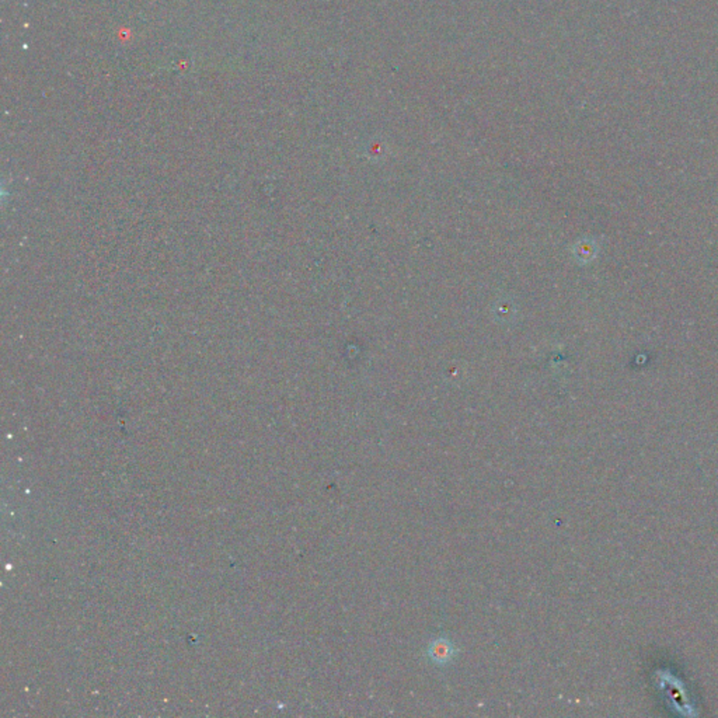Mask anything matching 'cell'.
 <instances>
[{"label":"cell","mask_w":718,"mask_h":718,"mask_svg":"<svg viewBox=\"0 0 718 718\" xmlns=\"http://www.w3.org/2000/svg\"><path fill=\"white\" fill-rule=\"evenodd\" d=\"M431 654L434 655V658H435L436 661H445V660H448L449 655H451V648H449V645H448L447 642L439 641V642H436V644L434 645Z\"/></svg>","instance_id":"obj_1"}]
</instances>
